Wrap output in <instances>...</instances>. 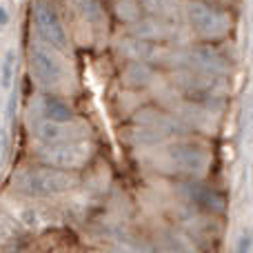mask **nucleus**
Masks as SVG:
<instances>
[{"instance_id":"nucleus-10","label":"nucleus","mask_w":253,"mask_h":253,"mask_svg":"<svg viewBox=\"0 0 253 253\" xmlns=\"http://www.w3.org/2000/svg\"><path fill=\"white\" fill-rule=\"evenodd\" d=\"M240 251H249L251 249V233H247V236H242V242L240 247H238Z\"/></svg>"},{"instance_id":"nucleus-4","label":"nucleus","mask_w":253,"mask_h":253,"mask_svg":"<svg viewBox=\"0 0 253 253\" xmlns=\"http://www.w3.org/2000/svg\"><path fill=\"white\" fill-rule=\"evenodd\" d=\"M29 67H31V74L44 84H56V83H60V78H62L60 62L49 51H44V49H38V47L31 49Z\"/></svg>"},{"instance_id":"nucleus-7","label":"nucleus","mask_w":253,"mask_h":253,"mask_svg":"<svg viewBox=\"0 0 253 253\" xmlns=\"http://www.w3.org/2000/svg\"><path fill=\"white\" fill-rule=\"evenodd\" d=\"M40 111H42L44 120H53V123H60V125L69 123V120L74 118V111H71L62 100H58V98H53V96L42 98V102H40Z\"/></svg>"},{"instance_id":"nucleus-9","label":"nucleus","mask_w":253,"mask_h":253,"mask_svg":"<svg viewBox=\"0 0 253 253\" xmlns=\"http://www.w3.org/2000/svg\"><path fill=\"white\" fill-rule=\"evenodd\" d=\"M13 67H16V53L7 51L2 58V87H9L13 78Z\"/></svg>"},{"instance_id":"nucleus-5","label":"nucleus","mask_w":253,"mask_h":253,"mask_svg":"<svg viewBox=\"0 0 253 253\" xmlns=\"http://www.w3.org/2000/svg\"><path fill=\"white\" fill-rule=\"evenodd\" d=\"M169 158L184 171H202L207 167V153L193 144H175L169 151Z\"/></svg>"},{"instance_id":"nucleus-2","label":"nucleus","mask_w":253,"mask_h":253,"mask_svg":"<svg viewBox=\"0 0 253 253\" xmlns=\"http://www.w3.org/2000/svg\"><path fill=\"white\" fill-rule=\"evenodd\" d=\"M34 20L38 27V34L47 40L49 44L58 49L67 47V31L62 27V20L58 16V11L44 0H36L34 2Z\"/></svg>"},{"instance_id":"nucleus-6","label":"nucleus","mask_w":253,"mask_h":253,"mask_svg":"<svg viewBox=\"0 0 253 253\" xmlns=\"http://www.w3.org/2000/svg\"><path fill=\"white\" fill-rule=\"evenodd\" d=\"M187 193L196 205H200L202 209L211 211V213H222L224 211V200L220 193H215L213 189L202 187V184H187Z\"/></svg>"},{"instance_id":"nucleus-8","label":"nucleus","mask_w":253,"mask_h":253,"mask_svg":"<svg viewBox=\"0 0 253 253\" xmlns=\"http://www.w3.org/2000/svg\"><path fill=\"white\" fill-rule=\"evenodd\" d=\"M58 125H60V123H53V120L34 125L36 135H38L40 140H44V142H58V140H62V129Z\"/></svg>"},{"instance_id":"nucleus-11","label":"nucleus","mask_w":253,"mask_h":253,"mask_svg":"<svg viewBox=\"0 0 253 253\" xmlns=\"http://www.w3.org/2000/svg\"><path fill=\"white\" fill-rule=\"evenodd\" d=\"M0 25H7V11H4V9H0Z\"/></svg>"},{"instance_id":"nucleus-1","label":"nucleus","mask_w":253,"mask_h":253,"mask_svg":"<svg viewBox=\"0 0 253 253\" xmlns=\"http://www.w3.org/2000/svg\"><path fill=\"white\" fill-rule=\"evenodd\" d=\"M16 184L29 196H56L71 187V180L58 169H29L18 175Z\"/></svg>"},{"instance_id":"nucleus-3","label":"nucleus","mask_w":253,"mask_h":253,"mask_svg":"<svg viewBox=\"0 0 253 253\" xmlns=\"http://www.w3.org/2000/svg\"><path fill=\"white\" fill-rule=\"evenodd\" d=\"M189 20L196 27V31H200L202 36L209 38H218L229 29V16L224 11L215 7H209L205 2H191L189 4Z\"/></svg>"}]
</instances>
